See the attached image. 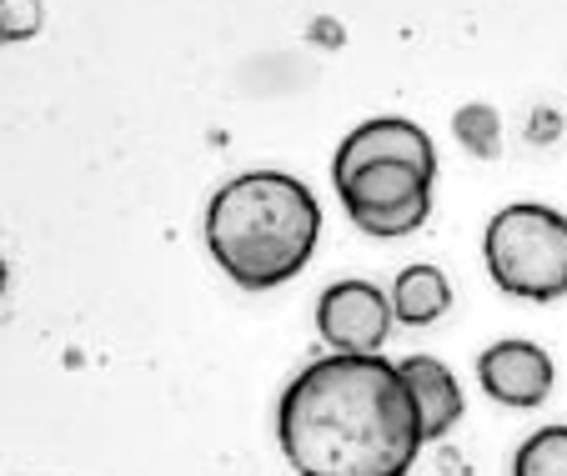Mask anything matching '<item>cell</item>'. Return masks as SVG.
Instances as JSON below:
<instances>
[{
    "label": "cell",
    "instance_id": "obj_3",
    "mask_svg": "<svg viewBox=\"0 0 567 476\" xmlns=\"http://www.w3.org/2000/svg\"><path fill=\"white\" fill-rule=\"evenodd\" d=\"M482 261L503 297H567V216L543 201H513L482 231Z\"/></svg>",
    "mask_w": 567,
    "mask_h": 476
},
{
    "label": "cell",
    "instance_id": "obj_11",
    "mask_svg": "<svg viewBox=\"0 0 567 476\" xmlns=\"http://www.w3.org/2000/svg\"><path fill=\"white\" fill-rule=\"evenodd\" d=\"M513 476H567V426H543L513 456Z\"/></svg>",
    "mask_w": 567,
    "mask_h": 476
},
{
    "label": "cell",
    "instance_id": "obj_6",
    "mask_svg": "<svg viewBox=\"0 0 567 476\" xmlns=\"http://www.w3.org/2000/svg\"><path fill=\"white\" fill-rule=\"evenodd\" d=\"M377 161H402V166L422 170V176L437 180V146L432 136L408 116H372L352 131V136L337 146V161H332V180L352 176L362 166H377Z\"/></svg>",
    "mask_w": 567,
    "mask_h": 476
},
{
    "label": "cell",
    "instance_id": "obj_2",
    "mask_svg": "<svg viewBox=\"0 0 567 476\" xmlns=\"http://www.w3.org/2000/svg\"><path fill=\"white\" fill-rule=\"evenodd\" d=\"M321 201L287 170H247L206 206V251L241 291H271L311 261Z\"/></svg>",
    "mask_w": 567,
    "mask_h": 476
},
{
    "label": "cell",
    "instance_id": "obj_7",
    "mask_svg": "<svg viewBox=\"0 0 567 476\" xmlns=\"http://www.w3.org/2000/svg\"><path fill=\"white\" fill-rule=\"evenodd\" d=\"M477 381L482 392L503 406H543L553 396V356L533 341H497L477 356Z\"/></svg>",
    "mask_w": 567,
    "mask_h": 476
},
{
    "label": "cell",
    "instance_id": "obj_8",
    "mask_svg": "<svg viewBox=\"0 0 567 476\" xmlns=\"http://www.w3.org/2000/svg\"><path fill=\"white\" fill-rule=\"evenodd\" d=\"M402 381H408L412 402H417L422 416V442H442L452 426L462 422V386L437 356H408L396 361Z\"/></svg>",
    "mask_w": 567,
    "mask_h": 476
},
{
    "label": "cell",
    "instance_id": "obj_4",
    "mask_svg": "<svg viewBox=\"0 0 567 476\" xmlns=\"http://www.w3.org/2000/svg\"><path fill=\"white\" fill-rule=\"evenodd\" d=\"M337 196L352 226H362V236H377V241H402L432 216V176L402 161H377V166L352 170L337 180Z\"/></svg>",
    "mask_w": 567,
    "mask_h": 476
},
{
    "label": "cell",
    "instance_id": "obj_1",
    "mask_svg": "<svg viewBox=\"0 0 567 476\" xmlns=\"http://www.w3.org/2000/svg\"><path fill=\"white\" fill-rule=\"evenodd\" d=\"M277 442L297 476H408L427 446L408 381L382 351L311 361L277 402Z\"/></svg>",
    "mask_w": 567,
    "mask_h": 476
},
{
    "label": "cell",
    "instance_id": "obj_12",
    "mask_svg": "<svg viewBox=\"0 0 567 476\" xmlns=\"http://www.w3.org/2000/svg\"><path fill=\"white\" fill-rule=\"evenodd\" d=\"M41 0H0V45H21L41 31Z\"/></svg>",
    "mask_w": 567,
    "mask_h": 476
},
{
    "label": "cell",
    "instance_id": "obj_9",
    "mask_svg": "<svg viewBox=\"0 0 567 476\" xmlns=\"http://www.w3.org/2000/svg\"><path fill=\"white\" fill-rule=\"evenodd\" d=\"M386 301H392V321H402V327H432L452 307V281L437 266L417 261L392 281V297Z\"/></svg>",
    "mask_w": 567,
    "mask_h": 476
},
{
    "label": "cell",
    "instance_id": "obj_10",
    "mask_svg": "<svg viewBox=\"0 0 567 476\" xmlns=\"http://www.w3.org/2000/svg\"><path fill=\"white\" fill-rule=\"evenodd\" d=\"M452 136L462 141V151H467V156L493 161L497 151H503V121H497L493 106L467 101V106H457V116H452Z\"/></svg>",
    "mask_w": 567,
    "mask_h": 476
},
{
    "label": "cell",
    "instance_id": "obj_13",
    "mask_svg": "<svg viewBox=\"0 0 567 476\" xmlns=\"http://www.w3.org/2000/svg\"><path fill=\"white\" fill-rule=\"evenodd\" d=\"M6 281H11V271H6V261H0V297H6Z\"/></svg>",
    "mask_w": 567,
    "mask_h": 476
},
{
    "label": "cell",
    "instance_id": "obj_5",
    "mask_svg": "<svg viewBox=\"0 0 567 476\" xmlns=\"http://www.w3.org/2000/svg\"><path fill=\"white\" fill-rule=\"evenodd\" d=\"M317 331L332 351L372 356L392 337V301L372 281H337L317 301Z\"/></svg>",
    "mask_w": 567,
    "mask_h": 476
}]
</instances>
